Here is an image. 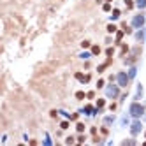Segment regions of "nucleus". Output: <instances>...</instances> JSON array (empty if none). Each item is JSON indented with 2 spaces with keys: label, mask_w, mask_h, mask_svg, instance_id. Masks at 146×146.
Returning a JSON list of instances; mask_svg holds the SVG:
<instances>
[{
  "label": "nucleus",
  "mask_w": 146,
  "mask_h": 146,
  "mask_svg": "<svg viewBox=\"0 0 146 146\" xmlns=\"http://www.w3.org/2000/svg\"><path fill=\"white\" fill-rule=\"evenodd\" d=\"M104 104H106V102H104L102 99H99V100H97V106H99V108H102V106H104Z\"/></svg>",
  "instance_id": "9b49d317"
},
{
  "label": "nucleus",
  "mask_w": 146,
  "mask_h": 146,
  "mask_svg": "<svg viewBox=\"0 0 146 146\" xmlns=\"http://www.w3.org/2000/svg\"><path fill=\"white\" fill-rule=\"evenodd\" d=\"M108 32H111V34L116 32V27H114V25H109V27H108Z\"/></svg>",
  "instance_id": "9d476101"
},
{
  "label": "nucleus",
  "mask_w": 146,
  "mask_h": 146,
  "mask_svg": "<svg viewBox=\"0 0 146 146\" xmlns=\"http://www.w3.org/2000/svg\"><path fill=\"white\" fill-rule=\"evenodd\" d=\"M139 132H141V123H139V121H136V123L132 125V134H134V136H137Z\"/></svg>",
  "instance_id": "39448f33"
},
{
  "label": "nucleus",
  "mask_w": 146,
  "mask_h": 146,
  "mask_svg": "<svg viewBox=\"0 0 146 146\" xmlns=\"http://www.w3.org/2000/svg\"><path fill=\"white\" fill-rule=\"evenodd\" d=\"M118 83H120V86H127V83H129V77H127V74L120 72V74H118Z\"/></svg>",
  "instance_id": "7ed1b4c3"
},
{
  "label": "nucleus",
  "mask_w": 146,
  "mask_h": 146,
  "mask_svg": "<svg viewBox=\"0 0 146 146\" xmlns=\"http://www.w3.org/2000/svg\"><path fill=\"white\" fill-rule=\"evenodd\" d=\"M92 53H93V55H99V53H100V48H99V46H93V48H92Z\"/></svg>",
  "instance_id": "0eeeda50"
},
{
  "label": "nucleus",
  "mask_w": 146,
  "mask_h": 146,
  "mask_svg": "<svg viewBox=\"0 0 146 146\" xmlns=\"http://www.w3.org/2000/svg\"><path fill=\"white\" fill-rule=\"evenodd\" d=\"M139 9H144L146 7V0H137V4H136Z\"/></svg>",
  "instance_id": "423d86ee"
},
{
  "label": "nucleus",
  "mask_w": 146,
  "mask_h": 146,
  "mask_svg": "<svg viewBox=\"0 0 146 146\" xmlns=\"http://www.w3.org/2000/svg\"><path fill=\"white\" fill-rule=\"evenodd\" d=\"M76 97H77V99H85V93H83V92H77Z\"/></svg>",
  "instance_id": "f8f14e48"
},
{
  "label": "nucleus",
  "mask_w": 146,
  "mask_h": 146,
  "mask_svg": "<svg viewBox=\"0 0 146 146\" xmlns=\"http://www.w3.org/2000/svg\"><path fill=\"white\" fill-rule=\"evenodd\" d=\"M130 114L134 118H139L144 114V108L141 106V104H130Z\"/></svg>",
  "instance_id": "f257e3e1"
},
{
  "label": "nucleus",
  "mask_w": 146,
  "mask_h": 146,
  "mask_svg": "<svg viewBox=\"0 0 146 146\" xmlns=\"http://www.w3.org/2000/svg\"><path fill=\"white\" fill-rule=\"evenodd\" d=\"M81 46H83V48H88V46H90V42H88V40H83V44H81Z\"/></svg>",
  "instance_id": "4468645a"
},
{
  "label": "nucleus",
  "mask_w": 146,
  "mask_h": 146,
  "mask_svg": "<svg viewBox=\"0 0 146 146\" xmlns=\"http://www.w3.org/2000/svg\"><path fill=\"white\" fill-rule=\"evenodd\" d=\"M143 23H144V16H141V14L136 16V18L132 19V25H134V27H141Z\"/></svg>",
  "instance_id": "20e7f679"
},
{
  "label": "nucleus",
  "mask_w": 146,
  "mask_h": 146,
  "mask_svg": "<svg viewBox=\"0 0 146 146\" xmlns=\"http://www.w3.org/2000/svg\"><path fill=\"white\" fill-rule=\"evenodd\" d=\"M104 11H111V5L109 4H104Z\"/></svg>",
  "instance_id": "2eb2a0df"
},
{
  "label": "nucleus",
  "mask_w": 146,
  "mask_h": 146,
  "mask_svg": "<svg viewBox=\"0 0 146 146\" xmlns=\"http://www.w3.org/2000/svg\"><path fill=\"white\" fill-rule=\"evenodd\" d=\"M83 130H85V125H83V123H77V132H83Z\"/></svg>",
  "instance_id": "6e6552de"
},
{
  "label": "nucleus",
  "mask_w": 146,
  "mask_h": 146,
  "mask_svg": "<svg viewBox=\"0 0 146 146\" xmlns=\"http://www.w3.org/2000/svg\"><path fill=\"white\" fill-rule=\"evenodd\" d=\"M118 16H120V11H118V9H114V11H113V19H116Z\"/></svg>",
  "instance_id": "1a4fd4ad"
},
{
  "label": "nucleus",
  "mask_w": 146,
  "mask_h": 146,
  "mask_svg": "<svg viewBox=\"0 0 146 146\" xmlns=\"http://www.w3.org/2000/svg\"><path fill=\"white\" fill-rule=\"evenodd\" d=\"M125 4H127V7H134V4H132V0H125Z\"/></svg>",
  "instance_id": "ddd939ff"
},
{
  "label": "nucleus",
  "mask_w": 146,
  "mask_h": 146,
  "mask_svg": "<svg viewBox=\"0 0 146 146\" xmlns=\"http://www.w3.org/2000/svg\"><path fill=\"white\" fill-rule=\"evenodd\" d=\"M106 93H108V97H118V86H114V85H111V86H108V90H106Z\"/></svg>",
  "instance_id": "f03ea898"
}]
</instances>
